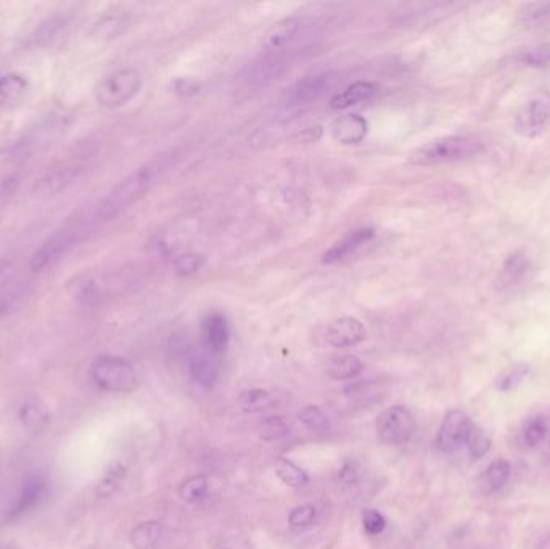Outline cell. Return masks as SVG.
I'll return each mask as SVG.
<instances>
[{"instance_id":"obj_1","label":"cell","mask_w":550,"mask_h":549,"mask_svg":"<svg viewBox=\"0 0 550 549\" xmlns=\"http://www.w3.org/2000/svg\"><path fill=\"white\" fill-rule=\"evenodd\" d=\"M166 166V158H156V160L148 161L147 165L137 168L129 176L122 179L97 207L94 214L97 223H110L124 213L127 208L132 207L137 200H140L150 191V187L161 176Z\"/></svg>"},{"instance_id":"obj_2","label":"cell","mask_w":550,"mask_h":549,"mask_svg":"<svg viewBox=\"0 0 550 549\" xmlns=\"http://www.w3.org/2000/svg\"><path fill=\"white\" fill-rule=\"evenodd\" d=\"M95 223V218L90 221L74 219L65 224L61 229L55 230L31 256L29 269L33 273H42V271L52 268L63 256L68 255L71 250L89 237Z\"/></svg>"},{"instance_id":"obj_3","label":"cell","mask_w":550,"mask_h":549,"mask_svg":"<svg viewBox=\"0 0 550 549\" xmlns=\"http://www.w3.org/2000/svg\"><path fill=\"white\" fill-rule=\"evenodd\" d=\"M485 145L471 136H446L426 142L409 155V161L417 166H438L446 163L470 160L480 155Z\"/></svg>"},{"instance_id":"obj_4","label":"cell","mask_w":550,"mask_h":549,"mask_svg":"<svg viewBox=\"0 0 550 549\" xmlns=\"http://www.w3.org/2000/svg\"><path fill=\"white\" fill-rule=\"evenodd\" d=\"M94 155L95 150L84 148V150L71 153L65 160L55 163L52 168H49L35 181L33 187L34 195H38V197H54V195H58L60 192H65L89 168Z\"/></svg>"},{"instance_id":"obj_5","label":"cell","mask_w":550,"mask_h":549,"mask_svg":"<svg viewBox=\"0 0 550 549\" xmlns=\"http://www.w3.org/2000/svg\"><path fill=\"white\" fill-rule=\"evenodd\" d=\"M121 285L113 274L82 273L66 282V294L81 306H94L115 296Z\"/></svg>"},{"instance_id":"obj_6","label":"cell","mask_w":550,"mask_h":549,"mask_svg":"<svg viewBox=\"0 0 550 549\" xmlns=\"http://www.w3.org/2000/svg\"><path fill=\"white\" fill-rule=\"evenodd\" d=\"M90 377L105 392L127 393L137 387L136 369L120 356L97 358L90 366Z\"/></svg>"},{"instance_id":"obj_7","label":"cell","mask_w":550,"mask_h":549,"mask_svg":"<svg viewBox=\"0 0 550 549\" xmlns=\"http://www.w3.org/2000/svg\"><path fill=\"white\" fill-rule=\"evenodd\" d=\"M142 87L137 70L121 68L105 76L95 89V99L104 109H120L131 102Z\"/></svg>"},{"instance_id":"obj_8","label":"cell","mask_w":550,"mask_h":549,"mask_svg":"<svg viewBox=\"0 0 550 549\" xmlns=\"http://www.w3.org/2000/svg\"><path fill=\"white\" fill-rule=\"evenodd\" d=\"M515 132L521 137H537L550 127V92L546 89L533 92L517 111Z\"/></svg>"},{"instance_id":"obj_9","label":"cell","mask_w":550,"mask_h":549,"mask_svg":"<svg viewBox=\"0 0 550 549\" xmlns=\"http://www.w3.org/2000/svg\"><path fill=\"white\" fill-rule=\"evenodd\" d=\"M417 430L414 414L405 406L396 404L377 417L378 438L387 445H404L414 437Z\"/></svg>"},{"instance_id":"obj_10","label":"cell","mask_w":550,"mask_h":549,"mask_svg":"<svg viewBox=\"0 0 550 549\" xmlns=\"http://www.w3.org/2000/svg\"><path fill=\"white\" fill-rule=\"evenodd\" d=\"M338 84V74L335 73H318L307 76V78L298 81V83L286 92L285 105L298 106L307 105L316 102L321 97L327 95Z\"/></svg>"},{"instance_id":"obj_11","label":"cell","mask_w":550,"mask_h":549,"mask_svg":"<svg viewBox=\"0 0 550 549\" xmlns=\"http://www.w3.org/2000/svg\"><path fill=\"white\" fill-rule=\"evenodd\" d=\"M470 427L471 422L469 415L460 409H452L446 414L439 427L438 437H436L438 448L444 453H454V451L460 449L469 437Z\"/></svg>"},{"instance_id":"obj_12","label":"cell","mask_w":550,"mask_h":549,"mask_svg":"<svg viewBox=\"0 0 550 549\" xmlns=\"http://www.w3.org/2000/svg\"><path fill=\"white\" fill-rule=\"evenodd\" d=\"M366 327L356 317L346 316L335 319L327 327L325 340L335 348H348L361 343L366 338Z\"/></svg>"},{"instance_id":"obj_13","label":"cell","mask_w":550,"mask_h":549,"mask_svg":"<svg viewBox=\"0 0 550 549\" xmlns=\"http://www.w3.org/2000/svg\"><path fill=\"white\" fill-rule=\"evenodd\" d=\"M49 491V482L44 475L34 474L31 475L24 482L22 490L17 496V501L12 509H10V517H22L28 514L29 511H33L35 506H39Z\"/></svg>"},{"instance_id":"obj_14","label":"cell","mask_w":550,"mask_h":549,"mask_svg":"<svg viewBox=\"0 0 550 549\" xmlns=\"http://www.w3.org/2000/svg\"><path fill=\"white\" fill-rule=\"evenodd\" d=\"M229 324L227 319L219 312L208 315L207 319L203 321L202 338L204 351L209 353L211 356H219L225 351L229 345Z\"/></svg>"},{"instance_id":"obj_15","label":"cell","mask_w":550,"mask_h":549,"mask_svg":"<svg viewBox=\"0 0 550 549\" xmlns=\"http://www.w3.org/2000/svg\"><path fill=\"white\" fill-rule=\"evenodd\" d=\"M373 235L375 232L369 228L351 230V232L343 235L337 244H333L332 247L322 255V263L325 264L340 263V261L346 260L348 256H351L357 248H361L362 245L369 244L370 240L373 239Z\"/></svg>"},{"instance_id":"obj_16","label":"cell","mask_w":550,"mask_h":549,"mask_svg":"<svg viewBox=\"0 0 550 549\" xmlns=\"http://www.w3.org/2000/svg\"><path fill=\"white\" fill-rule=\"evenodd\" d=\"M367 121L361 115H344L332 122V136L340 143H359L367 136Z\"/></svg>"},{"instance_id":"obj_17","label":"cell","mask_w":550,"mask_h":549,"mask_svg":"<svg viewBox=\"0 0 550 549\" xmlns=\"http://www.w3.org/2000/svg\"><path fill=\"white\" fill-rule=\"evenodd\" d=\"M286 65H289V60H286L285 55H266L264 58L258 61V63H254L253 68L250 70L248 84L259 87L270 83L272 79H277V76L284 73Z\"/></svg>"},{"instance_id":"obj_18","label":"cell","mask_w":550,"mask_h":549,"mask_svg":"<svg viewBox=\"0 0 550 549\" xmlns=\"http://www.w3.org/2000/svg\"><path fill=\"white\" fill-rule=\"evenodd\" d=\"M29 84L23 74L10 73L0 78V109L13 110L28 94Z\"/></svg>"},{"instance_id":"obj_19","label":"cell","mask_w":550,"mask_h":549,"mask_svg":"<svg viewBox=\"0 0 550 549\" xmlns=\"http://www.w3.org/2000/svg\"><path fill=\"white\" fill-rule=\"evenodd\" d=\"M377 90H378L377 84L367 83V81H359V83H354L353 86L346 87L343 92H340V94L333 97L330 106L335 110L348 109V106L370 100L375 94H377Z\"/></svg>"},{"instance_id":"obj_20","label":"cell","mask_w":550,"mask_h":549,"mask_svg":"<svg viewBox=\"0 0 550 549\" xmlns=\"http://www.w3.org/2000/svg\"><path fill=\"white\" fill-rule=\"evenodd\" d=\"M301 29V19L296 17H290L279 22L270 28L264 39V47L269 54H275L277 50L284 47L286 42L295 38Z\"/></svg>"},{"instance_id":"obj_21","label":"cell","mask_w":550,"mask_h":549,"mask_svg":"<svg viewBox=\"0 0 550 549\" xmlns=\"http://www.w3.org/2000/svg\"><path fill=\"white\" fill-rule=\"evenodd\" d=\"M19 419L29 432L39 433L50 422V413L40 399H28L19 408Z\"/></svg>"},{"instance_id":"obj_22","label":"cell","mask_w":550,"mask_h":549,"mask_svg":"<svg viewBox=\"0 0 550 549\" xmlns=\"http://www.w3.org/2000/svg\"><path fill=\"white\" fill-rule=\"evenodd\" d=\"M213 358L214 356H211L207 351H204L203 355L190 356V363H188L190 376L193 377L195 382L203 385V387H211V385L218 381L219 369Z\"/></svg>"},{"instance_id":"obj_23","label":"cell","mask_w":550,"mask_h":549,"mask_svg":"<svg viewBox=\"0 0 550 549\" xmlns=\"http://www.w3.org/2000/svg\"><path fill=\"white\" fill-rule=\"evenodd\" d=\"M70 24V17L66 13L63 15H54L42 22L38 26V29L31 34L29 42L33 45H45L49 42H52L58 35L63 33V31L68 28Z\"/></svg>"},{"instance_id":"obj_24","label":"cell","mask_w":550,"mask_h":549,"mask_svg":"<svg viewBox=\"0 0 550 549\" xmlns=\"http://www.w3.org/2000/svg\"><path fill=\"white\" fill-rule=\"evenodd\" d=\"M129 24L126 15H105L92 24L89 34L99 40H111L124 33Z\"/></svg>"},{"instance_id":"obj_25","label":"cell","mask_w":550,"mask_h":549,"mask_svg":"<svg viewBox=\"0 0 550 549\" xmlns=\"http://www.w3.org/2000/svg\"><path fill=\"white\" fill-rule=\"evenodd\" d=\"M361 359L354 355H335L328 361L327 371L328 376L335 381H346V379L356 377L362 371Z\"/></svg>"},{"instance_id":"obj_26","label":"cell","mask_w":550,"mask_h":549,"mask_svg":"<svg viewBox=\"0 0 550 549\" xmlns=\"http://www.w3.org/2000/svg\"><path fill=\"white\" fill-rule=\"evenodd\" d=\"M161 535V527L156 520L138 523L131 532V543L136 549H153Z\"/></svg>"},{"instance_id":"obj_27","label":"cell","mask_w":550,"mask_h":549,"mask_svg":"<svg viewBox=\"0 0 550 549\" xmlns=\"http://www.w3.org/2000/svg\"><path fill=\"white\" fill-rule=\"evenodd\" d=\"M275 474L279 479L284 482L285 485L298 488V486H305L309 482V477L301 467H298L295 463H291L286 458H279L275 461Z\"/></svg>"},{"instance_id":"obj_28","label":"cell","mask_w":550,"mask_h":549,"mask_svg":"<svg viewBox=\"0 0 550 549\" xmlns=\"http://www.w3.org/2000/svg\"><path fill=\"white\" fill-rule=\"evenodd\" d=\"M238 404L245 413H259L262 409L270 408L272 397L262 388H251L241 392L238 397Z\"/></svg>"},{"instance_id":"obj_29","label":"cell","mask_w":550,"mask_h":549,"mask_svg":"<svg viewBox=\"0 0 550 549\" xmlns=\"http://www.w3.org/2000/svg\"><path fill=\"white\" fill-rule=\"evenodd\" d=\"M510 463L505 459H496L487 466L485 472V485L487 491H497L508 482L510 477Z\"/></svg>"},{"instance_id":"obj_30","label":"cell","mask_w":550,"mask_h":549,"mask_svg":"<svg viewBox=\"0 0 550 549\" xmlns=\"http://www.w3.org/2000/svg\"><path fill=\"white\" fill-rule=\"evenodd\" d=\"M126 477V467L121 463H113L108 467L105 475L102 477L99 486H97V493L100 496H110L120 488L121 482Z\"/></svg>"},{"instance_id":"obj_31","label":"cell","mask_w":550,"mask_h":549,"mask_svg":"<svg viewBox=\"0 0 550 549\" xmlns=\"http://www.w3.org/2000/svg\"><path fill=\"white\" fill-rule=\"evenodd\" d=\"M528 271V260L526 256L521 253L512 255L508 261L503 266L502 271V280L505 285H517L520 282L521 277H524Z\"/></svg>"},{"instance_id":"obj_32","label":"cell","mask_w":550,"mask_h":549,"mask_svg":"<svg viewBox=\"0 0 550 549\" xmlns=\"http://www.w3.org/2000/svg\"><path fill=\"white\" fill-rule=\"evenodd\" d=\"M465 445L469 446L470 454L475 459H481L490 453L491 449V438L485 433V430L478 427V425H473L470 427L469 437H467Z\"/></svg>"},{"instance_id":"obj_33","label":"cell","mask_w":550,"mask_h":549,"mask_svg":"<svg viewBox=\"0 0 550 549\" xmlns=\"http://www.w3.org/2000/svg\"><path fill=\"white\" fill-rule=\"evenodd\" d=\"M24 295H26V290H24L23 285L15 284L0 287V319L10 315L19 305Z\"/></svg>"},{"instance_id":"obj_34","label":"cell","mask_w":550,"mask_h":549,"mask_svg":"<svg viewBox=\"0 0 550 549\" xmlns=\"http://www.w3.org/2000/svg\"><path fill=\"white\" fill-rule=\"evenodd\" d=\"M208 490H209V484H208L207 477L195 475V477H190V479L185 480L181 485V496L185 501L195 502V501L202 500V498L207 496Z\"/></svg>"},{"instance_id":"obj_35","label":"cell","mask_w":550,"mask_h":549,"mask_svg":"<svg viewBox=\"0 0 550 549\" xmlns=\"http://www.w3.org/2000/svg\"><path fill=\"white\" fill-rule=\"evenodd\" d=\"M547 435V420L542 415H534L524 425V441L528 446H537Z\"/></svg>"},{"instance_id":"obj_36","label":"cell","mask_w":550,"mask_h":549,"mask_svg":"<svg viewBox=\"0 0 550 549\" xmlns=\"http://www.w3.org/2000/svg\"><path fill=\"white\" fill-rule=\"evenodd\" d=\"M529 367L526 364H517V366H512L508 371H505L499 379L497 388L502 390V392H510V390L517 388L524 379L528 377Z\"/></svg>"},{"instance_id":"obj_37","label":"cell","mask_w":550,"mask_h":549,"mask_svg":"<svg viewBox=\"0 0 550 549\" xmlns=\"http://www.w3.org/2000/svg\"><path fill=\"white\" fill-rule=\"evenodd\" d=\"M289 432V425L282 417H275V415H272V417H267L261 422L259 425V435L262 440H279L286 435Z\"/></svg>"},{"instance_id":"obj_38","label":"cell","mask_w":550,"mask_h":549,"mask_svg":"<svg viewBox=\"0 0 550 549\" xmlns=\"http://www.w3.org/2000/svg\"><path fill=\"white\" fill-rule=\"evenodd\" d=\"M316 516H317V511L312 504L298 506L290 512V517H289L290 527L295 528V530H302V528L309 527L311 523L316 520Z\"/></svg>"},{"instance_id":"obj_39","label":"cell","mask_w":550,"mask_h":549,"mask_svg":"<svg viewBox=\"0 0 550 549\" xmlns=\"http://www.w3.org/2000/svg\"><path fill=\"white\" fill-rule=\"evenodd\" d=\"M19 174L15 171L0 174V208L5 207L19 187Z\"/></svg>"},{"instance_id":"obj_40","label":"cell","mask_w":550,"mask_h":549,"mask_svg":"<svg viewBox=\"0 0 550 549\" xmlns=\"http://www.w3.org/2000/svg\"><path fill=\"white\" fill-rule=\"evenodd\" d=\"M298 417H300L301 422L311 430H323L328 425L327 415L322 413L321 408L312 406V404L311 406H306L305 409H301Z\"/></svg>"},{"instance_id":"obj_41","label":"cell","mask_w":550,"mask_h":549,"mask_svg":"<svg viewBox=\"0 0 550 549\" xmlns=\"http://www.w3.org/2000/svg\"><path fill=\"white\" fill-rule=\"evenodd\" d=\"M518 60L528 66H546L550 63V45H539V47L524 50L518 56Z\"/></svg>"},{"instance_id":"obj_42","label":"cell","mask_w":550,"mask_h":549,"mask_svg":"<svg viewBox=\"0 0 550 549\" xmlns=\"http://www.w3.org/2000/svg\"><path fill=\"white\" fill-rule=\"evenodd\" d=\"M362 525L367 535H380L387 528V519L375 509H366L362 514Z\"/></svg>"},{"instance_id":"obj_43","label":"cell","mask_w":550,"mask_h":549,"mask_svg":"<svg viewBox=\"0 0 550 549\" xmlns=\"http://www.w3.org/2000/svg\"><path fill=\"white\" fill-rule=\"evenodd\" d=\"M176 268H177V271L181 274L195 273V271L200 269V258H198V256H192V255L182 256V258L177 260Z\"/></svg>"},{"instance_id":"obj_44","label":"cell","mask_w":550,"mask_h":549,"mask_svg":"<svg viewBox=\"0 0 550 549\" xmlns=\"http://www.w3.org/2000/svg\"><path fill=\"white\" fill-rule=\"evenodd\" d=\"M340 482L344 485H354L357 482V470L351 463L343 466L340 470Z\"/></svg>"},{"instance_id":"obj_45","label":"cell","mask_w":550,"mask_h":549,"mask_svg":"<svg viewBox=\"0 0 550 549\" xmlns=\"http://www.w3.org/2000/svg\"><path fill=\"white\" fill-rule=\"evenodd\" d=\"M10 268V263L8 261H0V277H2L5 273H7V269Z\"/></svg>"},{"instance_id":"obj_46","label":"cell","mask_w":550,"mask_h":549,"mask_svg":"<svg viewBox=\"0 0 550 549\" xmlns=\"http://www.w3.org/2000/svg\"><path fill=\"white\" fill-rule=\"evenodd\" d=\"M0 549H23V548L13 545V543H0Z\"/></svg>"},{"instance_id":"obj_47","label":"cell","mask_w":550,"mask_h":549,"mask_svg":"<svg viewBox=\"0 0 550 549\" xmlns=\"http://www.w3.org/2000/svg\"><path fill=\"white\" fill-rule=\"evenodd\" d=\"M227 549H229V548H227Z\"/></svg>"}]
</instances>
